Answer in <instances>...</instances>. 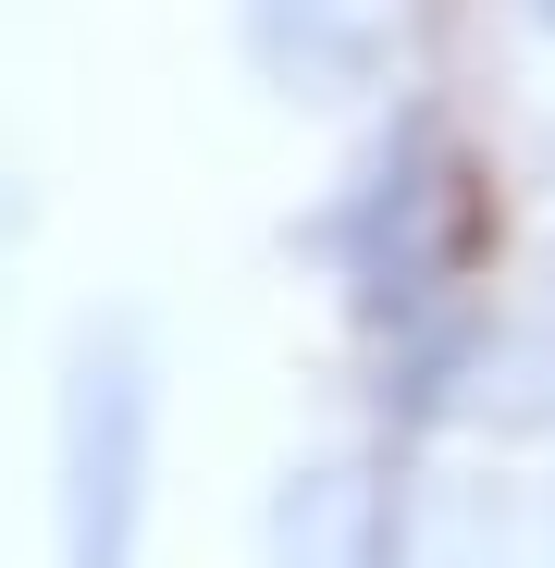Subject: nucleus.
<instances>
[{
  "mask_svg": "<svg viewBox=\"0 0 555 568\" xmlns=\"http://www.w3.org/2000/svg\"><path fill=\"white\" fill-rule=\"evenodd\" d=\"M494 247H506V223H494L482 136L456 124L432 87L370 100L346 173L309 211V260H321V297L346 322L358 396H370V420L395 445H432V433L470 420L482 371L506 346Z\"/></svg>",
  "mask_w": 555,
  "mask_h": 568,
  "instance_id": "obj_1",
  "label": "nucleus"
},
{
  "mask_svg": "<svg viewBox=\"0 0 555 568\" xmlns=\"http://www.w3.org/2000/svg\"><path fill=\"white\" fill-rule=\"evenodd\" d=\"M173 371L136 310H86L50 358V568H148Z\"/></svg>",
  "mask_w": 555,
  "mask_h": 568,
  "instance_id": "obj_2",
  "label": "nucleus"
},
{
  "mask_svg": "<svg viewBox=\"0 0 555 568\" xmlns=\"http://www.w3.org/2000/svg\"><path fill=\"white\" fill-rule=\"evenodd\" d=\"M235 62L297 112L395 100V0H235Z\"/></svg>",
  "mask_w": 555,
  "mask_h": 568,
  "instance_id": "obj_4",
  "label": "nucleus"
},
{
  "mask_svg": "<svg viewBox=\"0 0 555 568\" xmlns=\"http://www.w3.org/2000/svg\"><path fill=\"white\" fill-rule=\"evenodd\" d=\"M259 568H432L420 445H395L383 420L285 445L259 483Z\"/></svg>",
  "mask_w": 555,
  "mask_h": 568,
  "instance_id": "obj_3",
  "label": "nucleus"
}]
</instances>
